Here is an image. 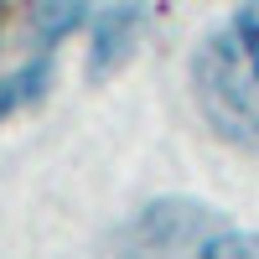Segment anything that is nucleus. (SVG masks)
I'll list each match as a JSON object with an SVG mask.
<instances>
[{
	"mask_svg": "<svg viewBox=\"0 0 259 259\" xmlns=\"http://www.w3.org/2000/svg\"><path fill=\"white\" fill-rule=\"evenodd\" d=\"M83 16H89V0H41L36 6V36H41V52L62 41L73 26H83Z\"/></svg>",
	"mask_w": 259,
	"mask_h": 259,
	"instance_id": "nucleus-5",
	"label": "nucleus"
},
{
	"mask_svg": "<svg viewBox=\"0 0 259 259\" xmlns=\"http://www.w3.org/2000/svg\"><path fill=\"white\" fill-rule=\"evenodd\" d=\"M197 259H259V233H244V228H228L218 223L207 233V244Z\"/></svg>",
	"mask_w": 259,
	"mask_h": 259,
	"instance_id": "nucleus-6",
	"label": "nucleus"
},
{
	"mask_svg": "<svg viewBox=\"0 0 259 259\" xmlns=\"http://www.w3.org/2000/svg\"><path fill=\"white\" fill-rule=\"evenodd\" d=\"M218 228L207 207L192 202H156L140 212V223L130 228V254L135 259H197L207 233Z\"/></svg>",
	"mask_w": 259,
	"mask_h": 259,
	"instance_id": "nucleus-2",
	"label": "nucleus"
},
{
	"mask_svg": "<svg viewBox=\"0 0 259 259\" xmlns=\"http://www.w3.org/2000/svg\"><path fill=\"white\" fill-rule=\"evenodd\" d=\"M47 78H52L47 52H41L36 62H26L21 73H11L6 83H0V119H6V114H16L21 104H36V99H41V89H47Z\"/></svg>",
	"mask_w": 259,
	"mask_h": 259,
	"instance_id": "nucleus-4",
	"label": "nucleus"
},
{
	"mask_svg": "<svg viewBox=\"0 0 259 259\" xmlns=\"http://www.w3.org/2000/svg\"><path fill=\"white\" fill-rule=\"evenodd\" d=\"M140 26H145V0H114V6L99 16V26H94L89 73H94V78H104L109 68H119V62L135 52Z\"/></svg>",
	"mask_w": 259,
	"mask_h": 259,
	"instance_id": "nucleus-3",
	"label": "nucleus"
},
{
	"mask_svg": "<svg viewBox=\"0 0 259 259\" xmlns=\"http://www.w3.org/2000/svg\"><path fill=\"white\" fill-rule=\"evenodd\" d=\"M192 94L223 140L259 150V0H244L192 57Z\"/></svg>",
	"mask_w": 259,
	"mask_h": 259,
	"instance_id": "nucleus-1",
	"label": "nucleus"
}]
</instances>
